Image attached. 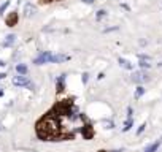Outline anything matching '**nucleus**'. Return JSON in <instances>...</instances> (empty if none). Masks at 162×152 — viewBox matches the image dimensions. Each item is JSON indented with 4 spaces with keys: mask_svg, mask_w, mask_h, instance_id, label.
Here are the masks:
<instances>
[{
    "mask_svg": "<svg viewBox=\"0 0 162 152\" xmlns=\"http://www.w3.org/2000/svg\"><path fill=\"white\" fill-rule=\"evenodd\" d=\"M51 55L49 52H41L40 57H37L35 60H33V64L35 65H43V64H48V62H51Z\"/></svg>",
    "mask_w": 162,
    "mask_h": 152,
    "instance_id": "3",
    "label": "nucleus"
},
{
    "mask_svg": "<svg viewBox=\"0 0 162 152\" xmlns=\"http://www.w3.org/2000/svg\"><path fill=\"white\" fill-rule=\"evenodd\" d=\"M159 144H160V141H156L154 144L148 146V148L145 149V152H156V151H157V148H159Z\"/></svg>",
    "mask_w": 162,
    "mask_h": 152,
    "instance_id": "12",
    "label": "nucleus"
},
{
    "mask_svg": "<svg viewBox=\"0 0 162 152\" xmlns=\"http://www.w3.org/2000/svg\"><path fill=\"white\" fill-rule=\"evenodd\" d=\"M99 152H107V151H103V149H100V151H99Z\"/></svg>",
    "mask_w": 162,
    "mask_h": 152,
    "instance_id": "24",
    "label": "nucleus"
},
{
    "mask_svg": "<svg viewBox=\"0 0 162 152\" xmlns=\"http://www.w3.org/2000/svg\"><path fill=\"white\" fill-rule=\"evenodd\" d=\"M132 79H133V82H143V81H148V75L143 71H135L132 75Z\"/></svg>",
    "mask_w": 162,
    "mask_h": 152,
    "instance_id": "5",
    "label": "nucleus"
},
{
    "mask_svg": "<svg viewBox=\"0 0 162 152\" xmlns=\"http://www.w3.org/2000/svg\"><path fill=\"white\" fill-rule=\"evenodd\" d=\"M87 76H89L87 73H84V75H83V82H86V81H87Z\"/></svg>",
    "mask_w": 162,
    "mask_h": 152,
    "instance_id": "20",
    "label": "nucleus"
},
{
    "mask_svg": "<svg viewBox=\"0 0 162 152\" xmlns=\"http://www.w3.org/2000/svg\"><path fill=\"white\" fill-rule=\"evenodd\" d=\"M119 65L122 67V68H126V70H132V64L129 60H126V59H119Z\"/></svg>",
    "mask_w": 162,
    "mask_h": 152,
    "instance_id": "9",
    "label": "nucleus"
},
{
    "mask_svg": "<svg viewBox=\"0 0 162 152\" xmlns=\"http://www.w3.org/2000/svg\"><path fill=\"white\" fill-rule=\"evenodd\" d=\"M65 60H69V55H62V54L51 55V62H54V64H60V62H65Z\"/></svg>",
    "mask_w": 162,
    "mask_h": 152,
    "instance_id": "8",
    "label": "nucleus"
},
{
    "mask_svg": "<svg viewBox=\"0 0 162 152\" xmlns=\"http://www.w3.org/2000/svg\"><path fill=\"white\" fill-rule=\"evenodd\" d=\"M16 71H18L19 75H26V73H27V67L24 64H18V65H16Z\"/></svg>",
    "mask_w": 162,
    "mask_h": 152,
    "instance_id": "11",
    "label": "nucleus"
},
{
    "mask_svg": "<svg viewBox=\"0 0 162 152\" xmlns=\"http://www.w3.org/2000/svg\"><path fill=\"white\" fill-rule=\"evenodd\" d=\"M81 135H83V138H84V139H92L94 135H96V132H94V128L89 125V124H86V125L81 127Z\"/></svg>",
    "mask_w": 162,
    "mask_h": 152,
    "instance_id": "1",
    "label": "nucleus"
},
{
    "mask_svg": "<svg viewBox=\"0 0 162 152\" xmlns=\"http://www.w3.org/2000/svg\"><path fill=\"white\" fill-rule=\"evenodd\" d=\"M8 5H10V2H8V0H7L5 3H2V7H0V14H3V11L7 10V7H8Z\"/></svg>",
    "mask_w": 162,
    "mask_h": 152,
    "instance_id": "16",
    "label": "nucleus"
},
{
    "mask_svg": "<svg viewBox=\"0 0 162 152\" xmlns=\"http://www.w3.org/2000/svg\"><path fill=\"white\" fill-rule=\"evenodd\" d=\"M64 81H65V75H62V76H59V79H57V82H56V91H57V94H60V92H64V89H65V86H64Z\"/></svg>",
    "mask_w": 162,
    "mask_h": 152,
    "instance_id": "7",
    "label": "nucleus"
},
{
    "mask_svg": "<svg viewBox=\"0 0 162 152\" xmlns=\"http://www.w3.org/2000/svg\"><path fill=\"white\" fill-rule=\"evenodd\" d=\"M145 127H146V124H142V125L138 127V130H137V135H140V133H143V130H145Z\"/></svg>",
    "mask_w": 162,
    "mask_h": 152,
    "instance_id": "18",
    "label": "nucleus"
},
{
    "mask_svg": "<svg viewBox=\"0 0 162 152\" xmlns=\"http://www.w3.org/2000/svg\"><path fill=\"white\" fill-rule=\"evenodd\" d=\"M38 2H40L41 5H48V3H51L53 0H38Z\"/></svg>",
    "mask_w": 162,
    "mask_h": 152,
    "instance_id": "19",
    "label": "nucleus"
},
{
    "mask_svg": "<svg viewBox=\"0 0 162 152\" xmlns=\"http://www.w3.org/2000/svg\"><path fill=\"white\" fill-rule=\"evenodd\" d=\"M35 11H37V8H35V5H32V3H27L26 7H24V13H26L27 18L33 16V14H35Z\"/></svg>",
    "mask_w": 162,
    "mask_h": 152,
    "instance_id": "6",
    "label": "nucleus"
},
{
    "mask_svg": "<svg viewBox=\"0 0 162 152\" xmlns=\"http://www.w3.org/2000/svg\"><path fill=\"white\" fill-rule=\"evenodd\" d=\"M132 124H133V121H132V117H129V119L126 121V124H124V127H122V130H124V132H127V130H130Z\"/></svg>",
    "mask_w": 162,
    "mask_h": 152,
    "instance_id": "13",
    "label": "nucleus"
},
{
    "mask_svg": "<svg viewBox=\"0 0 162 152\" xmlns=\"http://www.w3.org/2000/svg\"><path fill=\"white\" fill-rule=\"evenodd\" d=\"M13 84H14V86H27V87H32L30 81L27 79V78H26L24 75L14 76V78H13Z\"/></svg>",
    "mask_w": 162,
    "mask_h": 152,
    "instance_id": "2",
    "label": "nucleus"
},
{
    "mask_svg": "<svg viewBox=\"0 0 162 152\" xmlns=\"http://www.w3.org/2000/svg\"><path fill=\"white\" fill-rule=\"evenodd\" d=\"M143 94H145V89H143V87H137V92H135V98H140Z\"/></svg>",
    "mask_w": 162,
    "mask_h": 152,
    "instance_id": "15",
    "label": "nucleus"
},
{
    "mask_svg": "<svg viewBox=\"0 0 162 152\" xmlns=\"http://www.w3.org/2000/svg\"><path fill=\"white\" fill-rule=\"evenodd\" d=\"M57 2H62V0H57Z\"/></svg>",
    "mask_w": 162,
    "mask_h": 152,
    "instance_id": "26",
    "label": "nucleus"
},
{
    "mask_svg": "<svg viewBox=\"0 0 162 152\" xmlns=\"http://www.w3.org/2000/svg\"><path fill=\"white\" fill-rule=\"evenodd\" d=\"M140 67H142V68H149L151 64H149L148 59H140Z\"/></svg>",
    "mask_w": 162,
    "mask_h": 152,
    "instance_id": "14",
    "label": "nucleus"
},
{
    "mask_svg": "<svg viewBox=\"0 0 162 152\" xmlns=\"http://www.w3.org/2000/svg\"><path fill=\"white\" fill-rule=\"evenodd\" d=\"M83 2H84V3H92L94 0H83Z\"/></svg>",
    "mask_w": 162,
    "mask_h": 152,
    "instance_id": "22",
    "label": "nucleus"
},
{
    "mask_svg": "<svg viewBox=\"0 0 162 152\" xmlns=\"http://www.w3.org/2000/svg\"><path fill=\"white\" fill-rule=\"evenodd\" d=\"M0 97H2V91H0Z\"/></svg>",
    "mask_w": 162,
    "mask_h": 152,
    "instance_id": "25",
    "label": "nucleus"
},
{
    "mask_svg": "<svg viewBox=\"0 0 162 152\" xmlns=\"http://www.w3.org/2000/svg\"><path fill=\"white\" fill-rule=\"evenodd\" d=\"M18 13L16 11H11V13L7 16V19H5V24H7L8 27H13V25H16L18 24Z\"/></svg>",
    "mask_w": 162,
    "mask_h": 152,
    "instance_id": "4",
    "label": "nucleus"
},
{
    "mask_svg": "<svg viewBox=\"0 0 162 152\" xmlns=\"http://www.w3.org/2000/svg\"><path fill=\"white\" fill-rule=\"evenodd\" d=\"M0 67H5V62H2V60H0Z\"/></svg>",
    "mask_w": 162,
    "mask_h": 152,
    "instance_id": "23",
    "label": "nucleus"
},
{
    "mask_svg": "<svg viewBox=\"0 0 162 152\" xmlns=\"http://www.w3.org/2000/svg\"><path fill=\"white\" fill-rule=\"evenodd\" d=\"M5 76H7V75H5V73H0V79H3Z\"/></svg>",
    "mask_w": 162,
    "mask_h": 152,
    "instance_id": "21",
    "label": "nucleus"
},
{
    "mask_svg": "<svg viewBox=\"0 0 162 152\" xmlns=\"http://www.w3.org/2000/svg\"><path fill=\"white\" fill-rule=\"evenodd\" d=\"M105 14H107V11H105V10H100V11H97V19H102Z\"/></svg>",
    "mask_w": 162,
    "mask_h": 152,
    "instance_id": "17",
    "label": "nucleus"
},
{
    "mask_svg": "<svg viewBox=\"0 0 162 152\" xmlns=\"http://www.w3.org/2000/svg\"><path fill=\"white\" fill-rule=\"evenodd\" d=\"M14 40H16V35H13V33L7 35V40H5V46H11V44L14 43Z\"/></svg>",
    "mask_w": 162,
    "mask_h": 152,
    "instance_id": "10",
    "label": "nucleus"
}]
</instances>
